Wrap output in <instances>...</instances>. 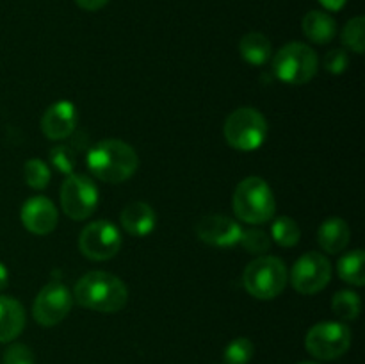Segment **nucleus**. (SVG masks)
<instances>
[{
  "mask_svg": "<svg viewBox=\"0 0 365 364\" xmlns=\"http://www.w3.org/2000/svg\"><path fill=\"white\" fill-rule=\"evenodd\" d=\"M73 300L81 307L96 313H118L127 305V285L107 271H89L75 284Z\"/></svg>",
  "mask_w": 365,
  "mask_h": 364,
  "instance_id": "obj_1",
  "label": "nucleus"
},
{
  "mask_svg": "<svg viewBox=\"0 0 365 364\" xmlns=\"http://www.w3.org/2000/svg\"><path fill=\"white\" fill-rule=\"evenodd\" d=\"M86 164L98 181L120 184L138 171L139 157L128 143L120 139H102L89 148Z\"/></svg>",
  "mask_w": 365,
  "mask_h": 364,
  "instance_id": "obj_2",
  "label": "nucleus"
},
{
  "mask_svg": "<svg viewBox=\"0 0 365 364\" xmlns=\"http://www.w3.org/2000/svg\"><path fill=\"white\" fill-rule=\"evenodd\" d=\"M235 216L250 225L269 221L277 211V200L269 184L260 177H246L237 184L232 198Z\"/></svg>",
  "mask_w": 365,
  "mask_h": 364,
  "instance_id": "obj_3",
  "label": "nucleus"
},
{
  "mask_svg": "<svg viewBox=\"0 0 365 364\" xmlns=\"http://www.w3.org/2000/svg\"><path fill=\"white\" fill-rule=\"evenodd\" d=\"M246 291L259 300H273L287 285V268L274 256H259L242 273Z\"/></svg>",
  "mask_w": 365,
  "mask_h": 364,
  "instance_id": "obj_4",
  "label": "nucleus"
},
{
  "mask_svg": "<svg viewBox=\"0 0 365 364\" xmlns=\"http://www.w3.org/2000/svg\"><path fill=\"white\" fill-rule=\"evenodd\" d=\"M319 68V57L305 43L292 41L282 46L273 59L274 75L285 84H307Z\"/></svg>",
  "mask_w": 365,
  "mask_h": 364,
  "instance_id": "obj_5",
  "label": "nucleus"
},
{
  "mask_svg": "<svg viewBox=\"0 0 365 364\" xmlns=\"http://www.w3.org/2000/svg\"><path fill=\"white\" fill-rule=\"evenodd\" d=\"M223 134L228 145L241 152H252L264 143L267 136V121L260 111L241 107L230 113L223 125Z\"/></svg>",
  "mask_w": 365,
  "mask_h": 364,
  "instance_id": "obj_6",
  "label": "nucleus"
},
{
  "mask_svg": "<svg viewBox=\"0 0 365 364\" xmlns=\"http://www.w3.org/2000/svg\"><path fill=\"white\" fill-rule=\"evenodd\" d=\"M351 346V330L341 321H323L307 332L305 348L319 360H334L344 355Z\"/></svg>",
  "mask_w": 365,
  "mask_h": 364,
  "instance_id": "obj_7",
  "label": "nucleus"
},
{
  "mask_svg": "<svg viewBox=\"0 0 365 364\" xmlns=\"http://www.w3.org/2000/svg\"><path fill=\"white\" fill-rule=\"evenodd\" d=\"M98 206V188L82 173L68 175L61 186V207L71 220H86Z\"/></svg>",
  "mask_w": 365,
  "mask_h": 364,
  "instance_id": "obj_8",
  "label": "nucleus"
},
{
  "mask_svg": "<svg viewBox=\"0 0 365 364\" xmlns=\"http://www.w3.org/2000/svg\"><path fill=\"white\" fill-rule=\"evenodd\" d=\"M78 248L91 261H109L120 252V228L106 220L93 221L82 228L78 236Z\"/></svg>",
  "mask_w": 365,
  "mask_h": 364,
  "instance_id": "obj_9",
  "label": "nucleus"
},
{
  "mask_svg": "<svg viewBox=\"0 0 365 364\" xmlns=\"http://www.w3.org/2000/svg\"><path fill=\"white\" fill-rule=\"evenodd\" d=\"M73 295L59 280H52L38 293L32 305V316L43 327L59 325L70 314Z\"/></svg>",
  "mask_w": 365,
  "mask_h": 364,
  "instance_id": "obj_10",
  "label": "nucleus"
},
{
  "mask_svg": "<svg viewBox=\"0 0 365 364\" xmlns=\"http://www.w3.org/2000/svg\"><path fill=\"white\" fill-rule=\"evenodd\" d=\"M331 280V264L323 253H303L291 271V284L302 295H316Z\"/></svg>",
  "mask_w": 365,
  "mask_h": 364,
  "instance_id": "obj_11",
  "label": "nucleus"
},
{
  "mask_svg": "<svg viewBox=\"0 0 365 364\" xmlns=\"http://www.w3.org/2000/svg\"><path fill=\"white\" fill-rule=\"evenodd\" d=\"M200 241L210 246H234L241 239V225L225 214H207L196 223Z\"/></svg>",
  "mask_w": 365,
  "mask_h": 364,
  "instance_id": "obj_12",
  "label": "nucleus"
},
{
  "mask_svg": "<svg viewBox=\"0 0 365 364\" xmlns=\"http://www.w3.org/2000/svg\"><path fill=\"white\" fill-rule=\"evenodd\" d=\"M20 220L29 232L46 236L56 228L59 214L52 200L46 196H32L21 206Z\"/></svg>",
  "mask_w": 365,
  "mask_h": 364,
  "instance_id": "obj_13",
  "label": "nucleus"
},
{
  "mask_svg": "<svg viewBox=\"0 0 365 364\" xmlns=\"http://www.w3.org/2000/svg\"><path fill=\"white\" fill-rule=\"evenodd\" d=\"M77 121L78 114L73 103L61 100V102L52 103L45 111L41 118V131L48 139L61 141L73 134L77 128Z\"/></svg>",
  "mask_w": 365,
  "mask_h": 364,
  "instance_id": "obj_14",
  "label": "nucleus"
},
{
  "mask_svg": "<svg viewBox=\"0 0 365 364\" xmlns=\"http://www.w3.org/2000/svg\"><path fill=\"white\" fill-rule=\"evenodd\" d=\"M121 227L128 232L130 236H141L150 234V232L155 228V213H153L152 207L146 202H130L128 206H125V209L121 211Z\"/></svg>",
  "mask_w": 365,
  "mask_h": 364,
  "instance_id": "obj_15",
  "label": "nucleus"
},
{
  "mask_svg": "<svg viewBox=\"0 0 365 364\" xmlns=\"http://www.w3.org/2000/svg\"><path fill=\"white\" fill-rule=\"evenodd\" d=\"M25 328V309L16 298L0 296V343L16 339Z\"/></svg>",
  "mask_w": 365,
  "mask_h": 364,
  "instance_id": "obj_16",
  "label": "nucleus"
},
{
  "mask_svg": "<svg viewBox=\"0 0 365 364\" xmlns=\"http://www.w3.org/2000/svg\"><path fill=\"white\" fill-rule=\"evenodd\" d=\"M351 231L342 218H330L323 221L317 231V241L327 253H341L348 246Z\"/></svg>",
  "mask_w": 365,
  "mask_h": 364,
  "instance_id": "obj_17",
  "label": "nucleus"
},
{
  "mask_svg": "<svg viewBox=\"0 0 365 364\" xmlns=\"http://www.w3.org/2000/svg\"><path fill=\"white\" fill-rule=\"evenodd\" d=\"M303 34L314 43L327 45L337 34V24L334 18L323 11H310L303 16Z\"/></svg>",
  "mask_w": 365,
  "mask_h": 364,
  "instance_id": "obj_18",
  "label": "nucleus"
},
{
  "mask_svg": "<svg viewBox=\"0 0 365 364\" xmlns=\"http://www.w3.org/2000/svg\"><path fill=\"white\" fill-rule=\"evenodd\" d=\"M239 52L246 63L260 66L271 57V43L260 32H248L239 41Z\"/></svg>",
  "mask_w": 365,
  "mask_h": 364,
  "instance_id": "obj_19",
  "label": "nucleus"
},
{
  "mask_svg": "<svg viewBox=\"0 0 365 364\" xmlns=\"http://www.w3.org/2000/svg\"><path fill=\"white\" fill-rule=\"evenodd\" d=\"M364 261H365L364 250H353V252L342 256L337 264L339 277L351 285H364L365 284Z\"/></svg>",
  "mask_w": 365,
  "mask_h": 364,
  "instance_id": "obj_20",
  "label": "nucleus"
},
{
  "mask_svg": "<svg viewBox=\"0 0 365 364\" xmlns=\"http://www.w3.org/2000/svg\"><path fill=\"white\" fill-rule=\"evenodd\" d=\"M360 305H362L360 296L349 289L335 293L334 300H331V310H334L335 316L344 321L356 320L360 314Z\"/></svg>",
  "mask_w": 365,
  "mask_h": 364,
  "instance_id": "obj_21",
  "label": "nucleus"
},
{
  "mask_svg": "<svg viewBox=\"0 0 365 364\" xmlns=\"http://www.w3.org/2000/svg\"><path fill=\"white\" fill-rule=\"evenodd\" d=\"M271 238H273L280 246L291 248V246L298 245L299 238H302V231H299L298 223H296L292 218L280 216L273 221Z\"/></svg>",
  "mask_w": 365,
  "mask_h": 364,
  "instance_id": "obj_22",
  "label": "nucleus"
},
{
  "mask_svg": "<svg viewBox=\"0 0 365 364\" xmlns=\"http://www.w3.org/2000/svg\"><path fill=\"white\" fill-rule=\"evenodd\" d=\"M342 43L355 54H364L365 50V18L355 16L342 29Z\"/></svg>",
  "mask_w": 365,
  "mask_h": 364,
  "instance_id": "obj_23",
  "label": "nucleus"
},
{
  "mask_svg": "<svg viewBox=\"0 0 365 364\" xmlns=\"http://www.w3.org/2000/svg\"><path fill=\"white\" fill-rule=\"evenodd\" d=\"M246 252L255 253V256H266L267 250L271 248V238L262 228H246L241 232L239 239Z\"/></svg>",
  "mask_w": 365,
  "mask_h": 364,
  "instance_id": "obj_24",
  "label": "nucleus"
},
{
  "mask_svg": "<svg viewBox=\"0 0 365 364\" xmlns=\"http://www.w3.org/2000/svg\"><path fill=\"white\" fill-rule=\"evenodd\" d=\"M255 346L248 338H237L225 348V364H248L253 359Z\"/></svg>",
  "mask_w": 365,
  "mask_h": 364,
  "instance_id": "obj_25",
  "label": "nucleus"
},
{
  "mask_svg": "<svg viewBox=\"0 0 365 364\" xmlns=\"http://www.w3.org/2000/svg\"><path fill=\"white\" fill-rule=\"evenodd\" d=\"M25 182L32 189H45L50 182V168L41 159H29L24 166Z\"/></svg>",
  "mask_w": 365,
  "mask_h": 364,
  "instance_id": "obj_26",
  "label": "nucleus"
},
{
  "mask_svg": "<svg viewBox=\"0 0 365 364\" xmlns=\"http://www.w3.org/2000/svg\"><path fill=\"white\" fill-rule=\"evenodd\" d=\"M75 150L68 145H57L50 150V163L53 168L64 175L75 173V166H77V156Z\"/></svg>",
  "mask_w": 365,
  "mask_h": 364,
  "instance_id": "obj_27",
  "label": "nucleus"
},
{
  "mask_svg": "<svg viewBox=\"0 0 365 364\" xmlns=\"http://www.w3.org/2000/svg\"><path fill=\"white\" fill-rule=\"evenodd\" d=\"M2 364H36V359L34 353L27 345L16 343V345H11L4 352Z\"/></svg>",
  "mask_w": 365,
  "mask_h": 364,
  "instance_id": "obj_28",
  "label": "nucleus"
},
{
  "mask_svg": "<svg viewBox=\"0 0 365 364\" xmlns=\"http://www.w3.org/2000/svg\"><path fill=\"white\" fill-rule=\"evenodd\" d=\"M348 64H349V56L348 52L342 49L330 50V52L327 54V57H324V68L334 75L344 74Z\"/></svg>",
  "mask_w": 365,
  "mask_h": 364,
  "instance_id": "obj_29",
  "label": "nucleus"
},
{
  "mask_svg": "<svg viewBox=\"0 0 365 364\" xmlns=\"http://www.w3.org/2000/svg\"><path fill=\"white\" fill-rule=\"evenodd\" d=\"M107 2H109V0H75V4L84 11H98L102 9Z\"/></svg>",
  "mask_w": 365,
  "mask_h": 364,
  "instance_id": "obj_30",
  "label": "nucleus"
},
{
  "mask_svg": "<svg viewBox=\"0 0 365 364\" xmlns=\"http://www.w3.org/2000/svg\"><path fill=\"white\" fill-rule=\"evenodd\" d=\"M323 4V7H327L328 11H341L344 7L346 0H319Z\"/></svg>",
  "mask_w": 365,
  "mask_h": 364,
  "instance_id": "obj_31",
  "label": "nucleus"
},
{
  "mask_svg": "<svg viewBox=\"0 0 365 364\" xmlns=\"http://www.w3.org/2000/svg\"><path fill=\"white\" fill-rule=\"evenodd\" d=\"M7 280H9V273H7V268L0 263V291L7 288Z\"/></svg>",
  "mask_w": 365,
  "mask_h": 364,
  "instance_id": "obj_32",
  "label": "nucleus"
},
{
  "mask_svg": "<svg viewBox=\"0 0 365 364\" xmlns=\"http://www.w3.org/2000/svg\"><path fill=\"white\" fill-rule=\"evenodd\" d=\"M299 364H317V363H310V360H305V363H299Z\"/></svg>",
  "mask_w": 365,
  "mask_h": 364,
  "instance_id": "obj_33",
  "label": "nucleus"
}]
</instances>
